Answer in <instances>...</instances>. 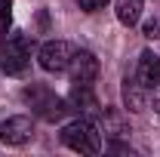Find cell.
<instances>
[{"instance_id":"6da1fadb","label":"cell","mask_w":160,"mask_h":157,"mask_svg":"<svg viewBox=\"0 0 160 157\" xmlns=\"http://www.w3.org/2000/svg\"><path fill=\"white\" fill-rule=\"evenodd\" d=\"M62 145H68L77 154H99L102 151V133L92 120L77 117L62 129Z\"/></svg>"},{"instance_id":"7a4b0ae2","label":"cell","mask_w":160,"mask_h":157,"mask_svg":"<svg viewBox=\"0 0 160 157\" xmlns=\"http://www.w3.org/2000/svg\"><path fill=\"white\" fill-rule=\"evenodd\" d=\"M25 102H28V108H31V114H37V117L43 120H59L65 111H68V102L65 99H59L49 86H28L25 93Z\"/></svg>"},{"instance_id":"3957f363","label":"cell","mask_w":160,"mask_h":157,"mask_svg":"<svg viewBox=\"0 0 160 157\" xmlns=\"http://www.w3.org/2000/svg\"><path fill=\"white\" fill-rule=\"evenodd\" d=\"M28 62H31V43H28V37H25L22 31H12V34L6 37V43H3L0 68H3L6 74H25Z\"/></svg>"},{"instance_id":"277c9868","label":"cell","mask_w":160,"mask_h":157,"mask_svg":"<svg viewBox=\"0 0 160 157\" xmlns=\"http://www.w3.org/2000/svg\"><path fill=\"white\" fill-rule=\"evenodd\" d=\"M74 56V49H71V43H65V40H49V43H43L37 53V62L43 71H49V74H62V71H68V62Z\"/></svg>"},{"instance_id":"5b68a950","label":"cell","mask_w":160,"mask_h":157,"mask_svg":"<svg viewBox=\"0 0 160 157\" xmlns=\"http://www.w3.org/2000/svg\"><path fill=\"white\" fill-rule=\"evenodd\" d=\"M68 74L74 83H92V80L99 77V59L89 53V49H74V56L68 62Z\"/></svg>"},{"instance_id":"8992f818","label":"cell","mask_w":160,"mask_h":157,"mask_svg":"<svg viewBox=\"0 0 160 157\" xmlns=\"http://www.w3.org/2000/svg\"><path fill=\"white\" fill-rule=\"evenodd\" d=\"M34 136V123L31 117H6L0 123V142L3 145H25V142H31Z\"/></svg>"},{"instance_id":"52a82bcc","label":"cell","mask_w":160,"mask_h":157,"mask_svg":"<svg viewBox=\"0 0 160 157\" xmlns=\"http://www.w3.org/2000/svg\"><path fill=\"white\" fill-rule=\"evenodd\" d=\"M136 83H139L142 89H157V83H160V56H154L151 49H145L139 56Z\"/></svg>"},{"instance_id":"ba28073f","label":"cell","mask_w":160,"mask_h":157,"mask_svg":"<svg viewBox=\"0 0 160 157\" xmlns=\"http://www.w3.org/2000/svg\"><path fill=\"white\" fill-rule=\"evenodd\" d=\"M142 3H145V0H117V19H120V25H126V28L139 25Z\"/></svg>"},{"instance_id":"9c48e42d","label":"cell","mask_w":160,"mask_h":157,"mask_svg":"<svg viewBox=\"0 0 160 157\" xmlns=\"http://www.w3.org/2000/svg\"><path fill=\"white\" fill-rule=\"evenodd\" d=\"M123 99H126L129 111H142V108H145V96L136 89V83H129V80H126V86H123Z\"/></svg>"},{"instance_id":"30bf717a","label":"cell","mask_w":160,"mask_h":157,"mask_svg":"<svg viewBox=\"0 0 160 157\" xmlns=\"http://www.w3.org/2000/svg\"><path fill=\"white\" fill-rule=\"evenodd\" d=\"M12 22V0H0V31H6Z\"/></svg>"},{"instance_id":"8fae6325","label":"cell","mask_w":160,"mask_h":157,"mask_svg":"<svg viewBox=\"0 0 160 157\" xmlns=\"http://www.w3.org/2000/svg\"><path fill=\"white\" fill-rule=\"evenodd\" d=\"M142 34L148 40H157L160 37V19H148L145 25H142Z\"/></svg>"},{"instance_id":"7c38bea8","label":"cell","mask_w":160,"mask_h":157,"mask_svg":"<svg viewBox=\"0 0 160 157\" xmlns=\"http://www.w3.org/2000/svg\"><path fill=\"white\" fill-rule=\"evenodd\" d=\"M80 9H86V13H96V9H105L108 6V0H77Z\"/></svg>"},{"instance_id":"4fadbf2b","label":"cell","mask_w":160,"mask_h":157,"mask_svg":"<svg viewBox=\"0 0 160 157\" xmlns=\"http://www.w3.org/2000/svg\"><path fill=\"white\" fill-rule=\"evenodd\" d=\"M157 89H160V83H157Z\"/></svg>"}]
</instances>
